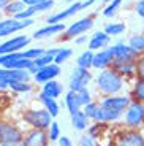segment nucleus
Here are the masks:
<instances>
[{
  "mask_svg": "<svg viewBox=\"0 0 144 146\" xmlns=\"http://www.w3.org/2000/svg\"><path fill=\"white\" fill-rule=\"evenodd\" d=\"M120 117H122V114L116 113V111H111V110H108V108H104V106L100 105L94 121H97V122H114V121L120 119Z\"/></svg>",
  "mask_w": 144,
  "mask_h": 146,
  "instance_id": "6ab92c4d",
  "label": "nucleus"
},
{
  "mask_svg": "<svg viewBox=\"0 0 144 146\" xmlns=\"http://www.w3.org/2000/svg\"><path fill=\"white\" fill-rule=\"evenodd\" d=\"M92 26H94V18H92V16L83 18V19H79V21L73 22L71 26L65 30V35L68 36V38L76 36V35H83V33H86L87 30L92 29Z\"/></svg>",
  "mask_w": 144,
  "mask_h": 146,
  "instance_id": "ddd939ff",
  "label": "nucleus"
},
{
  "mask_svg": "<svg viewBox=\"0 0 144 146\" xmlns=\"http://www.w3.org/2000/svg\"><path fill=\"white\" fill-rule=\"evenodd\" d=\"M124 122H125L127 127L135 129L144 124V103L136 102V100H131L130 106L127 108L125 114H124Z\"/></svg>",
  "mask_w": 144,
  "mask_h": 146,
  "instance_id": "7ed1b4c3",
  "label": "nucleus"
},
{
  "mask_svg": "<svg viewBox=\"0 0 144 146\" xmlns=\"http://www.w3.org/2000/svg\"><path fill=\"white\" fill-rule=\"evenodd\" d=\"M29 43H30V38H29V36H25V35L13 36V38H10V40H7L5 43L0 44V56L19 52L21 49H24Z\"/></svg>",
  "mask_w": 144,
  "mask_h": 146,
  "instance_id": "0eeeda50",
  "label": "nucleus"
},
{
  "mask_svg": "<svg viewBox=\"0 0 144 146\" xmlns=\"http://www.w3.org/2000/svg\"><path fill=\"white\" fill-rule=\"evenodd\" d=\"M65 106H67V110H68V113L71 114H76L78 111H81V103H79V99H78V94L73 91H68L67 92V95H65Z\"/></svg>",
  "mask_w": 144,
  "mask_h": 146,
  "instance_id": "412c9836",
  "label": "nucleus"
},
{
  "mask_svg": "<svg viewBox=\"0 0 144 146\" xmlns=\"http://www.w3.org/2000/svg\"><path fill=\"white\" fill-rule=\"evenodd\" d=\"M10 89L15 92H30L32 86L29 83H10Z\"/></svg>",
  "mask_w": 144,
  "mask_h": 146,
  "instance_id": "4c0bfd02",
  "label": "nucleus"
},
{
  "mask_svg": "<svg viewBox=\"0 0 144 146\" xmlns=\"http://www.w3.org/2000/svg\"><path fill=\"white\" fill-rule=\"evenodd\" d=\"M32 65H33V60L25 59L24 56H22V57L13 60V62H11L10 65H7L5 68H7V70H30V67H32Z\"/></svg>",
  "mask_w": 144,
  "mask_h": 146,
  "instance_id": "a878e982",
  "label": "nucleus"
},
{
  "mask_svg": "<svg viewBox=\"0 0 144 146\" xmlns=\"http://www.w3.org/2000/svg\"><path fill=\"white\" fill-rule=\"evenodd\" d=\"M22 119L32 129H35V130H44V132H48L51 124L54 122L52 121L54 117L51 116L44 108L43 110H27L22 114Z\"/></svg>",
  "mask_w": 144,
  "mask_h": 146,
  "instance_id": "f03ea898",
  "label": "nucleus"
},
{
  "mask_svg": "<svg viewBox=\"0 0 144 146\" xmlns=\"http://www.w3.org/2000/svg\"><path fill=\"white\" fill-rule=\"evenodd\" d=\"M136 76L138 80H144V56L136 60Z\"/></svg>",
  "mask_w": 144,
  "mask_h": 146,
  "instance_id": "58836bf2",
  "label": "nucleus"
},
{
  "mask_svg": "<svg viewBox=\"0 0 144 146\" xmlns=\"http://www.w3.org/2000/svg\"><path fill=\"white\" fill-rule=\"evenodd\" d=\"M71 54H73V51L70 48H63V49H60V51L57 52V56L54 57V64L55 65H60L65 60H68V59L71 57Z\"/></svg>",
  "mask_w": 144,
  "mask_h": 146,
  "instance_id": "2f4dec72",
  "label": "nucleus"
},
{
  "mask_svg": "<svg viewBox=\"0 0 144 146\" xmlns=\"http://www.w3.org/2000/svg\"><path fill=\"white\" fill-rule=\"evenodd\" d=\"M59 146H73V143H71V140H70L68 137H60Z\"/></svg>",
  "mask_w": 144,
  "mask_h": 146,
  "instance_id": "37998d69",
  "label": "nucleus"
},
{
  "mask_svg": "<svg viewBox=\"0 0 144 146\" xmlns=\"http://www.w3.org/2000/svg\"><path fill=\"white\" fill-rule=\"evenodd\" d=\"M128 46L136 51L138 54H143L144 52V35H133L128 40Z\"/></svg>",
  "mask_w": 144,
  "mask_h": 146,
  "instance_id": "c85d7f7f",
  "label": "nucleus"
},
{
  "mask_svg": "<svg viewBox=\"0 0 144 146\" xmlns=\"http://www.w3.org/2000/svg\"><path fill=\"white\" fill-rule=\"evenodd\" d=\"M94 3H95V0H86V2H83V10L90 7V5H94Z\"/></svg>",
  "mask_w": 144,
  "mask_h": 146,
  "instance_id": "a18cd8bd",
  "label": "nucleus"
},
{
  "mask_svg": "<svg viewBox=\"0 0 144 146\" xmlns=\"http://www.w3.org/2000/svg\"><path fill=\"white\" fill-rule=\"evenodd\" d=\"M24 140V133L16 125L0 121V145L2 143H21Z\"/></svg>",
  "mask_w": 144,
  "mask_h": 146,
  "instance_id": "39448f33",
  "label": "nucleus"
},
{
  "mask_svg": "<svg viewBox=\"0 0 144 146\" xmlns=\"http://www.w3.org/2000/svg\"><path fill=\"white\" fill-rule=\"evenodd\" d=\"M59 75H60V67L55 65V64H51V65L38 70L36 75H33V80H35V83L46 84L48 81L55 80V76H59Z\"/></svg>",
  "mask_w": 144,
  "mask_h": 146,
  "instance_id": "4468645a",
  "label": "nucleus"
},
{
  "mask_svg": "<svg viewBox=\"0 0 144 146\" xmlns=\"http://www.w3.org/2000/svg\"><path fill=\"white\" fill-rule=\"evenodd\" d=\"M22 143H24V146H48V143H49L48 132L32 129L30 132H27L24 135Z\"/></svg>",
  "mask_w": 144,
  "mask_h": 146,
  "instance_id": "f8f14e48",
  "label": "nucleus"
},
{
  "mask_svg": "<svg viewBox=\"0 0 144 146\" xmlns=\"http://www.w3.org/2000/svg\"><path fill=\"white\" fill-rule=\"evenodd\" d=\"M65 24L63 22H59V24H49V26H44L41 27V29H38L35 33H33V36H35L36 40H41V38H48V36L51 35H57V33H62L65 32Z\"/></svg>",
  "mask_w": 144,
  "mask_h": 146,
  "instance_id": "dca6fc26",
  "label": "nucleus"
},
{
  "mask_svg": "<svg viewBox=\"0 0 144 146\" xmlns=\"http://www.w3.org/2000/svg\"><path fill=\"white\" fill-rule=\"evenodd\" d=\"M10 2H11V0H10Z\"/></svg>",
  "mask_w": 144,
  "mask_h": 146,
  "instance_id": "8fccbe9b",
  "label": "nucleus"
},
{
  "mask_svg": "<svg viewBox=\"0 0 144 146\" xmlns=\"http://www.w3.org/2000/svg\"><path fill=\"white\" fill-rule=\"evenodd\" d=\"M116 146H144V137L138 130L130 129L119 135Z\"/></svg>",
  "mask_w": 144,
  "mask_h": 146,
  "instance_id": "9d476101",
  "label": "nucleus"
},
{
  "mask_svg": "<svg viewBox=\"0 0 144 146\" xmlns=\"http://www.w3.org/2000/svg\"><path fill=\"white\" fill-rule=\"evenodd\" d=\"M103 32L108 33L109 36L111 35H120V33L125 32V26L120 24V22H117V24H106V27H104Z\"/></svg>",
  "mask_w": 144,
  "mask_h": 146,
  "instance_id": "7c9ffc66",
  "label": "nucleus"
},
{
  "mask_svg": "<svg viewBox=\"0 0 144 146\" xmlns=\"http://www.w3.org/2000/svg\"><path fill=\"white\" fill-rule=\"evenodd\" d=\"M112 68L119 73L122 78L136 75V62H114Z\"/></svg>",
  "mask_w": 144,
  "mask_h": 146,
  "instance_id": "aec40b11",
  "label": "nucleus"
},
{
  "mask_svg": "<svg viewBox=\"0 0 144 146\" xmlns=\"http://www.w3.org/2000/svg\"><path fill=\"white\" fill-rule=\"evenodd\" d=\"M67 2H75V0H67Z\"/></svg>",
  "mask_w": 144,
  "mask_h": 146,
  "instance_id": "09e8293b",
  "label": "nucleus"
},
{
  "mask_svg": "<svg viewBox=\"0 0 144 146\" xmlns=\"http://www.w3.org/2000/svg\"><path fill=\"white\" fill-rule=\"evenodd\" d=\"M32 24H33L32 19H27V21H16L15 18H10V19H5V21H0V38H2V36L13 35V33L32 26Z\"/></svg>",
  "mask_w": 144,
  "mask_h": 146,
  "instance_id": "6e6552de",
  "label": "nucleus"
},
{
  "mask_svg": "<svg viewBox=\"0 0 144 146\" xmlns=\"http://www.w3.org/2000/svg\"><path fill=\"white\" fill-rule=\"evenodd\" d=\"M79 10H83V3L81 2H75L73 5H70L67 10H63V11H60V13H57V15H52V16H49V18L46 19L48 21V24H59V22H63L67 18H70V16H73V15H76Z\"/></svg>",
  "mask_w": 144,
  "mask_h": 146,
  "instance_id": "2eb2a0df",
  "label": "nucleus"
},
{
  "mask_svg": "<svg viewBox=\"0 0 144 146\" xmlns=\"http://www.w3.org/2000/svg\"><path fill=\"white\" fill-rule=\"evenodd\" d=\"M94 56H95V54H94V51H90V49L84 51L83 54L79 56V57L76 59V64H78V67L89 70L90 67H92V64H94Z\"/></svg>",
  "mask_w": 144,
  "mask_h": 146,
  "instance_id": "bb28decb",
  "label": "nucleus"
},
{
  "mask_svg": "<svg viewBox=\"0 0 144 146\" xmlns=\"http://www.w3.org/2000/svg\"><path fill=\"white\" fill-rule=\"evenodd\" d=\"M0 146H24V143H2Z\"/></svg>",
  "mask_w": 144,
  "mask_h": 146,
  "instance_id": "49530a36",
  "label": "nucleus"
},
{
  "mask_svg": "<svg viewBox=\"0 0 144 146\" xmlns=\"http://www.w3.org/2000/svg\"><path fill=\"white\" fill-rule=\"evenodd\" d=\"M87 41V36H84V35H81L78 40H76V44H83V43H86Z\"/></svg>",
  "mask_w": 144,
  "mask_h": 146,
  "instance_id": "c03bdc74",
  "label": "nucleus"
},
{
  "mask_svg": "<svg viewBox=\"0 0 144 146\" xmlns=\"http://www.w3.org/2000/svg\"><path fill=\"white\" fill-rule=\"evenodd\" d=\"M120 3H122V0H112L111 3H109L108 7L104 8L103 16H106V18H112V16L116 15V11H117V8L120 7Z\"/></svg>",
  "mask_w": 144,
  "mask_h": 146,
  "instance_id": "f704fd0d",
  "label": "nucleus"
},
{
  "mask_svg": "<svg viewBox=\"0 0 144 146\" xmlns=\"http://www.w3.org/2000/svg\"><path fill=\"white\" fill-rule=\"evenodd\" d=\"M48 138H49V141H59L60 140V127H59L57 122H52L51 127L48 129Z\"/></svg>",
  "mask_w": 144,
  "mask_h": 146,
  "instance_id": "72a5a7b5",
  "label": "nucleus"
},
{
  "mask_svg": "<svg viewBox=\"0 0 144 146\" xmlns=\"http://www.w3.org/2000/svg\"><path fill=\"white\" fill-rule=\"evenodd\" d=\"M78 94V99H79V103H81V106H86V105H89L90 102H92V97H90V92H89V89H81L79 92H76Z\"/></svg>",
  "mask_w": 144,
  "mask_h": 146,
  "instance_id": "e433bc0d",
  "label": "nucleus"
},
{
  "mask_svg": "<svg viewBox=\"0 0 144 146\" xmlns=\"http://www.w3.org/2000/svg\"><path fill=\"white\" fill-rule=\"evenodd\" d=\"M136 13L144 19V0H139V2L136 3Z\"/></svg>",
  "mask_w": 144,
  "mask_h": 146,
  "instance_id": "79ce46f5",
  "label": "nucleus"
},
{
  "mask_svg": "<svg viewBox=\"0 0 144 146\" xmlns=\"http://www.w3.org/2000/svg\"><path fill=\"white\" fill-rule=\"evenodd\" d=\"M29 70H10V83H29Z\"/></svg>",
  "mask_w": 144,
  "mask_h": 146,
  "instance_id": "393cba45",
  "label": "nucleus"
},
{
  "mask_svg": "<svg viewBox=\"0 0 144 146\" xmlns=\"http://www.w3.org/2000/svg\"><path fill=\"white\" fill-rule=\"evenodd\" d=\"M131 99L144 103V80H136L133 89H131Z\"/></svg>",
  "mask_w": 144,
  "mask_h": 146,
  "instance_id": "cd10ccee",
  "label": "nucleus"
},
{
  "mask_svg": "<svg viewBox=\"0 0 144 146\" xmlns=\"http://www.w3.org/2000/svg\"><path fill=\"white\" fill-rule=\"evenodd\" d=\"M62 92H63V86H62V83H59V81H55V80L48 81L46 84H43V89H41V94L48 95L51 99L60 97Z\"/></svg>",
  "mask_w": 144,
  "mask_h": 146,
  "instance_id": "a211bd4d",
  "label": "nucleus"
},
{
  "mask_svg": "<svg viewBox=\"0 0 144 146\" xmlns=\"http://www.w3.org/2000/svg\"><path fill=\"white\" fill-rule=\"evenodd\" d=\"M124 78L114 68L101 70L100 75L97 76V86L98 91L104 95V97H112L117 95L124 89Z\"/></svg>",
  "mask_w": 144,
  "mask_h": 146,
  "instance_id": "f257e3e1",
  "label": "nucleus"
},
{
  "mask_svg": "<svg viewBox=\"0 0 144 146\" xmlns=\"http://www.w3.org/2000/svg\"><path fill=\"white\" fill-rule=\"evenodd\" d=\"M40 102L43 103L44 110H46L52 117L59 116V113H60V105L57 103L55 99H51V97H48V95H44V94H40Z\"/></svg>",
  "mask_w": 144,
  "mask_h": 146,
  "instance_id": "4be33fe9",
  "label": "nucleus"
},
{
  "mask_svg": "<svg viewBox=\"0 0 144 146\" xmlns=\"http://www.w3.org/2000/svg\"><path fill=\"white\" fill-rule=\"evenodd\" d=\"M130 103H131V100H130V97H127V95H112V97H104L100 105L124 116L127 108L130 106Z\"/></svg>",
  "mask_w": 144,
  "mask_h": 146,
  "instance_id": "423d86ee",
  "label": "nucleus"
},
{
  "mask_svg": "<svg viewBox=\"0 0 144 146\" xmlns=\"http://www.w3.org/2000/svg\"><path fill=\"white\" fill-rule=\"evenodd\" d=\"M79 146H95L94 138L89 137V135H84L83 138H81V141H79Z\"/></svg>",
  "mask_w": 144,
  "mask_h": 146,
  "instance_id": "ea45409f",
  "label": "nucleus"
},
{
  "mask_svg": "<svg viewBox=\"0 0 144 146\" xmlns=\"http://www.w3.org/2000/svg\"><path fill=\"white\" fill-rule=\"evenodd\" d=\"M114 51H112V48H106L103 51L97 52L94 56V64L92 67L97 70H108L109 67L114 64Z\"/></svg>",
  "mask_w": 144,
  "mask_h": 146,
  "instance_id": "9b49d317",
  "label": "nucleus"
},
{
  "mask_svg": "<svg viewBox=\"0 0 144 146\" xmlns=\"http://www.w3.org/2000/svg\"><path fill=\"white\" fill-rule=\"evenodd\" d=\"M109 41H111V38H109L108 33H104V32H95L94 35L90 36V40H89V49H90V51H95V49H103V48H106L109 44Z\"/></svg>",
  "mask_w": 144,
  "mask_h": 146,
  "instance_id": "f3484780",
  "label": "nucleus"
},
{
  "mask_svg": "<svg viewBox=\"0 0 144 146\" xmlns=\"http://www.w3.org/2000/svg\"><path fill=\"white\" fill-rule=\"evenodd\" d=\"M44 54H46V51L41 49V48H33V49H29V51H22V56L25 59H30V60H36L38 57H41Z\"/></svg>",
  "mask_w": 144,
  "mask_h": 146,
  "instance_id": "473e14b6",
  "label": "nucleus"
},
{
  "mask_svg": "<svg viewBox=\"0 0 144 146\" xmlns=\"http://www.w3.org/2000/svg\"><path fill=\"white\" fill-rule=\"evenodd\" d=\"M51 64H54V56L48 54V52L44 56H41V57H38L36 60H33V67H35L36 70L44 68V67L51 65Z\"/></svg>",
  "mask_w": 144,
  "mask_h": 146,
  "instance_id": "c756f323",
  "label": "nucleus"
},
{
  "mask_svg": "<svg viewBox=\"0 0 144 146\" xmlns=\"http://www.w3.org/2000/svg\"><path fill=\"white\" fill-rule=\"evenodd\" d=\"M71 124L73 127L76 129V130H86L87 125H89V117L84 114V111L81 110V111H78L76 114H73L71 116Z\"/></svg>",
  "mask_w": 144,
  "mask_h": 146,
  "instance_id": "5701e85b",
  "label": "nucleus"
},
{
  "mask_svg": "<svg viewBox=\"0 0 144 146\" xmlns=\"http://www.w3.org/2000/svg\"><path fill=\"white\" fill-rule=\"evenodd\" d=\"M90 81H92V73L86 68L76 67L71 73V78H70V91L79 92L81 89L87 88V84H89Z\"/></svg>",
  "mask_w": 144,
  "mask_h": 146,
  "instance_id": "20e7f679",
  "label": "nucleus"
},
{
  "mask_svg": "<svg viewBox=\"0 0 144 146\" xmlns=\"http://www.w3.org/2000/svg\"><path fill=\"white\" fill-rule=\"evenodd\" d=\"M8 3H10V0H0V10H5Z\"/></svg>",
  "mask_w": 144,
  "mask_h": 146,
  "instance_id": "de8ad7c7",
  "label": "nucleus"
},
{
  "mask_svg": "<svg viewBox=\"0 0 144 146\" xmlns=\"http://www.w3.org/2000/svg\"><path fill=\"white\" fill-rule=\"evenodd\" d=\"M98 106H100V103L90 102L89 105H86L83 108V111H84V114H86L89 119H95V114H97V111H98Z\"/></svg>",
  "mask_w": 144,
  "mask_h": 146,
  "instance_id": "c9c22d12",
  "label": "nucleus"
},
{
  "mask_svg": "<svg viewBox=\"0 0 144 146\" xmlns=\"http://www.w3.org/2000/svg\"><path fill=\"white\" fill-rule=\"evenodd\" d=\"M22 2L25 3V7H27V8H32V7H36V5L46 2V0H22Z\"/></svg>",
  "mask_w": 144,
  "mask_h": 146,
  "instance_id": "a19ab883",
  "label": "nucleus"
},
{
  "mask_svg": "<svg viewBox=\"0 0 144 146\" xmlns=\"http://www.w3.org/2000/svg\"><path fill=\"white\" fill-rule=\"evenodd\" d=\"M25 8L27 7H25V3L22 0H11L10 3L7 5V8H5V13H7L8 16H11V18H15L16 15L22 13Z\"/></svg>",
  "mask_w": 144,
  "mask_h": 146,
  "instance_id": "b1692460",
  "label": "nucleus"
},
{
  "mask_svg": "<svg viewBox=\"0 0 144 146\" xmlns=\"http://www.w3.org/2000/svg\"><path fill=\"white\" fill-rule=\"evenodd\" d=\"M112 51H114V62H136L139 59V54L136 51H133L128 44H124V43H117L114 44Z\"/></svg>",
  "mask_w": 144,
  "mask_h": 146,
  "instance_id": "1a4fd4ad",
  "label": "nucleus"
}]
</instances>
